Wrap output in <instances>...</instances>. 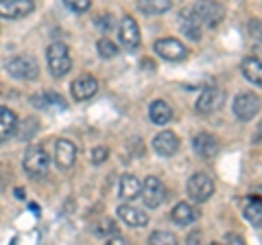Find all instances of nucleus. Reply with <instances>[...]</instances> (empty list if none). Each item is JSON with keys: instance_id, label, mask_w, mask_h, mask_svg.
<instances>
[{"instance_id": "obj_11", "label": "nucleus", "mask_w": 262, "mask_h": 245, "mask_svg": "<svg viewBox=\"0 0 262 245\" xmlns=\"http://www.w3.org/2000/svg\"><path fill=\"white\" fill-rule=\"evenodd\" d=\"M120 42L125 44L129 51L140 46V29H138V22L131 18V15H125L120 22Z\"/></svg>"}, {"instance_id": "obj_12", "label": "nucleus", "mask_w": 262, "mask_h": 245, "mask_svg": "<svg viewBox=\"0 0 262 245\" xmlns=\"http://www.w3.org/2000/svg\"><path fill=\"white\" fill-rule=\"evenodd\" d=\"M243 215L249 223L262 228V197L256 191L243 199Z\"/></svg>"}, {"instance_id": "obj_30", "label": "nucleus", "mask_w": 262, "mask_h": 245, "mask_svg": "<svg viewBox=\"0 0 262 245\" xmlns=\"http://www.w3.org/2000/svg\"><path fill=\"white\" fill-rule=\"evenodd\" d=\"M110 156V151H107V147H94L92 149V162L94 165H101V162H105Z\"/></svg>"}, {"instance_id": "obj_5", "label": "nucleus", "mask_w": 262, "mask_h": 245, "mask_svg": "<svg viewBox=\"0 0 262 245\" xmlns=\"http://www.w3.org/2000/svg\"><path fill=\"white\" fill-rule=\"evenodd\" d=\"M186 191H188V197H190L192 201H206L212 197V193H214V182L208 177V175H203V173H194L190 179H188V186H186Z\"/></svg>"}, {"instance_id": "obj_27", "label": "nucleus", "mask_w": 262, "mask_h": 245, "mask_svg": "<svg viewBox=\"0 0 262 245\" xmlns=\"http://www.w3.org/2000/svg\"><path fill=\"white\" fill-rule=\"evenodd\" d=\"M149 243H153V245H175L177 243V236L175 234H170V232H153L151 236H149Z\"/></svg>"}, {"instance_id": "obj_26", "label": "nucleus", "mask_w": 262, "mask_h": 245, "mask_svg": "<svg viewBox=\"0 0 262 245\" xmlns=\"http://www.w3.org/2000/svg\"><path fill=\"white\" fill-rule=\"evenodd\" d=\"M96 48H98V55H101V57H105V59H110V57H116V55H118V46L114 44L112 39H107V37L98 39Z\"/></svg>"}, {"instance_id": "obj_4", "label": "nucleus", "mask_w": 262, "mask_h": 245, "mask_svg": "<svg viewBox=\"0 0 262 245\" xmlns=\"http://www.w3.org/2000/svg\"><path fill=\"white\" fill-rule=\"evenodd\" d=\"M7 70H9V75L15 77V79H22V81H33L37 79L39 75V66L37 62L33 59V57H13V59L7 64Z\"/></svg>"}, {"instance_id": "obj_32", "label": "nucleus", "mask_w": 262, "mask_h": 245, "mask_svg": "<svg viewBox=\"0 0 262 245\" xmlns=\"http://www.w3.org/2000/svg\"><path fill=\"white\" fill-rule=\"evenodd\" d=\"M96 27H101L103 31H110L114 27V20H112V15L110 13H105L101 20H96Z\"/></svg>"}, {"instance_id": "obj_6", "label": "nucleus", "mask_w": 262, "mask_h": 245, "mask_svg": "<svg viewBox=\"0 0 262 245\" xmlns=\"http://www.w3.org/2000/svg\"><path fill=\"white\" fill-rule=\"evenodd\" d=\"M153 51L166 62H182V59H186V55H188V48L175 37L158 39L155 46H153Z\"/></svg>"}, {"instance_id": "obj_22", "label": "nucleus", "mask_w": 262, "mask_h": 245, "mask_svg": "<svg viewBox=\"0 0 262 245\" xmlns=\"http://www.w3.org/2000/svg\"><path fill=\"white\" fill-rule=\"evenodd\" d=\"M31 103L35 105V108H66V101H63V96L59 94H55V92H44V94H35V96H31Z\"/></svg>"}, {"instance_id": "obj_18", "label": "nucleus", "mask_w": 262, "mask_h": 245, "mask_svg": "<svg viewBox=\"0 0 262 245\" xmlns=\"http://www.w3.org/2000/svg\"><path fill=\"white\" fill-rule=\"evenodd\" d=\"M18 127V116L9 108H0V142L7 140Z\"/></svg>"}, {"instance_id": "obj_13", "label": "nucleus", "mask_w": 262, "mask_h": 245, "mask_svg": "<svg viewBox=\"0 0 262 245\" xmlns=\"http://www.w3.org/2000/svg\"><path fill=\"white\" fill-rule=\"evenodd\" d=\"M153 149L164 158L175 156L177 149H179V138L173 132H160L158 136L153 138Z\"/></svg>"}, {"instance_id": "obj_8", "label": "nucleus", "mask_w": 262, "mask_h": 245, "mask_svg": "<svg viewBox=\"0 0 262 245\" xmlns=\"http://www.w3.org/2000/svg\"><path fill=\"white\" fill-rule=\"evenodd\" d=\"M35 9L33 0H0V15L7 20H20L27 18Z\"/></svg>"}, {"instance_id": "obj_29", "label": "nucleus", "mask_w": 262, "mask_h": 245, "mask_svg": "<svg viewBox=\"0 0 262 245\" xmlns=\"http://www.w3.org/2000/svg\"><path fill=\"white\" fill-rule=\"evenodd\" d=\"M35 129H37L35 118H29V120L22 125V129H20V138H22V140H29V138L35 134Z\"/></svg>"}, {"instance_id": "obj_2", "label": "nucleus", "mask_w": 262, "mask_h": 245, "mask_svg": "<svg viewBox=\"0 0 262 245\" xmlns=\"http://www.w3.org/2000/svg\"><path fill=\"white\" fill-rule=\"evenodd\" d=\"M192 13H194V18L199 20V24L214 29L216 24L223 20L225 9L219 3H214V0H199V3L192 7Z\"/></svg>"}, {"instance_id": "obj_37", "label": "nucleus", "mask_w": 262, "mask_h": 245, "mask_svg": "<svg viewBox=\"0 0 262 245\" xmlns=\"http://www.w3.org/2000/svg\"><path fill=\"white\" fill-rule=\"evenodd\" d=\"M256 193L260 195V197H262V189H260V186H258V189H256Z\"/></svg>"}, {"instance_id": "obj_19", "label": "nucleus", "mask_w": 262, "mask_h": 245, "mask_svg": "<svg viewBox=\"0 0 262 245\" xmlns=\"http://www.w3.org/2000/svg\"><path fill=\"white\" fill-rule=\"evenodd\" d=\"M243 75L247 81L262 88V62L256 59V57H247V59L243 62Z\"/></svg>"}, {"instance_id": "obj_16", "label": "nucleus", "mask_w": 262, "mask_h": 245, "mask_svg": "<svg viewBox=\"0 0 262 245\" xmlns=\"http://www.w3.org/2000/svg\"><path fill=\"white\" fill-rule=\"evenodd\" d=\"M192 147H194L196 156H201V158H214L219 151V142L212 134H196L192 140Z\"/></svg>"}, {"instance_id": "obj_17", "label": "nucleus", "mask_w": 262, "mask_h": 245, "mask_svg": "<svg viewBox=\"0 0 262 245\" xmlns=\"http://www.w3.org/2000/svg\"><path fill=\"white\" fill-rule=\"evenodd\" d=\"M96 90H98V81L94 77H79L72 84V96L77 101H88L96 94Z\"/></svg>"}, {"instance_id": "obj_23", "label": "nucleus", "mask_w": 262, "mask_h": 245, "mask_svg": "<svg viewBox=\"0 0 262 245\" xmlns=\"http://www.w3.org/2000/svg\"><path fill=\"white\" fill-rule=\"evenodd\" d=\"M140 182H138L136 175H122L120 177V197L122 199H136L140 195Z\"/></svg>"}, {"instance_id": "obj_36", "label": "nucleus", "mask_w": 262, "mask_h": 245, "mask_svg": "<svg viewBox=\"0 0 262 245\" xmlns=\"http://www.w3.org/2000/svg\"><path fill=\"white\" fill-rule=\"evenodd\" d=\"M142 66H144V68H149V70H153V68H155V64L149 59V62H142Z\"/></svg>"}, {"instance_id": "obj_20", "label": "nucleus", "mask_w": 262, "mask_h": 245, "mask_svg": "<svg viewBox=\"0 0 262 245\" xmlns=\"http://www.w3.org/2000/svg\"><path fill=\"white\" fill-rule=\"evenodd\" d=\"M196 217H199V212H196V208H192L190 203L182 201L173 208V221L179 226H190L192 221H196Z\"/></svg>"}, {"instance_id": "obj_28", "label": "nucleus", "mask_w": 262, "mask_h": 245, "mask_svg": "<svg viewBox=\"0 0 262 245\" xmlns=\"http://www.w3.org/2000/svg\"><path fill=\"white\" fill-rule=\"evenodd\" d=\"M63 5L72 9L75 13H83L90 9V0H63Z\"/></svg>"}, {"instance_id": "obj_35", "label": "nucleus", "mask_w": 262, "mask_h": 245, "mask_svg": "<svg viewBox=\"0 0 262 245\" xmlns=\"http://www.w3.org/2000/svg\"><path fill=\"white\" fill-rule=\"evenodd\" d=\"M227 241H236V243H243V236H234V234H229V236H227Z\"/></svg>"}, {"instance_id": "obj_1", "label": "nucleus", "mask_w": 262, "mask_h": 245, "mask_svg": "<svg viewBox=\"0 0 262 245\" xmlns=\"http://www.w3.org/2000/svg\"><path fill=\"white\" fill-rule=\"evenodd\" d=\"M46 62H48V68H51V75L53 77H66L72 68V59H70V51L68 46L61 44V42H55L48 46L46 51Z\"/></svg>"}, {"instance_id": "obj_34", "label": "nucleus", "mask_w": 262, "mask_h": 245, "mask_svg": "<svg viewBox=\"0 0 262 245\" xmlns=\"http://www.w3.org/2000/svg\"><path fill=\"white\" fill-rule=\"evenodd\" d=\"M262 140V125L258 127V132H256V136H253V142H260Z\"/></svg>"}, {"instance_id": "obj_21", "label": "nucleus", "mask_w": 262, "mask_h": 245, "mask_svg": "<svg viewBox=\"0 0 262 245\" xmlns=\"http://www.w3.org/2000/svg\"><path fill=\"white\" fill-rule=\"evenodd\" d=\"M149 116L155 125H166V122L173 118V110H170V105L166 101H153L151 110H149Z\"/></svg>"}, {"instance_id": "obj_9", "label": "nucleus", "mask_w": 262, "mask_h": 245, "mask_svg": "<svg viewBox=\"0 0 262 245\" xmlns=\"http://www.w3.org/2000/svg\"><path fill=\"white\" fill-rule=\"evenodd\" d=\"M260 112V99L251 92H243L234 101V114L238 120H251Z\"/></svg>"}, {"instance_id": "obj_15", "label": "nucleus", "mask_w": 262, "mask_h": 245, "mask_svg": "<svg viewBox=\"0 0 262 245\" xmlns=\"http://www.w3.org/2000/svg\"><path fill=\"white\" fill-rule=\"evenodd\" d=\"M118 217L127 226H134V228H142V226L149 223V215H146L144 210H140V208L129 206V203H122V206H118Z\"/></svg>"}, {"instance_id": "obj_25", "label": "nucleus", "mask_w": 262, "mask_h": 245, "mask_svg": "<svg viewBox=\"0 0 262 245\" xmlns=\"http://www.w3.org/2000/svg\"><path fill=\"white\" fill-rule=\"evenodd\" d=\"M182 29L190 39H199L201 37V24H199V20L194 18L192 11L190 13H182Z\"/></svg>"}, {"instance_id": "obj_10", "label": "nucleus", "mask_w": 262, "mask_h": 245, "mask_svg": "<svg viewBox=\"0 0 262 245\" xmlns=\"http://www.w3.org/2000/svg\"><path fill=\"white\" fill-rule=\"evenodd\" d=\"M225 101V92L219 88H206L199 96V101H196V112L199 114H212L221 110V105Z\"/></svg>"}, {"instance_id": "obj_14", "label": "nucleus", "mask_w": 262, "mask_h": 245, "mask_svg": "<svg viewBox=\"0 0 262 245\" xmlns=\"http://www.w3.org/2000/svg\"><path fill=\"white\" fill-rule=\"evenodd\" d=\"M77 160V147L70 140H57L55 145V162L59 169H70Z\"/></svg>"}, {"instance_id": "obj_3", "label": "nucleus", "mask_w": 262, "mask_h": 245, "mask_svg": "<svg viewBox=\"0 0 262 245\" xmlns=\"http://www.w3.org/2000/svg\"><path fill=\"white\" fill-rule=\"evenodd\" d=\"M48 162H51V158H48L44 147H31V149H27V153H24L22 167L31 177H42L48 171Z\"/></svg>"}, {"instance_id": "obj_33", "label": "nucleus", "mask_w": 262, "mask_h": 245, "mask_svg": "<svg viewBox=\"0 0 262 245\" xmlns=\"http://www.w3.org/2000/svg\"><path fill=\"white\" fill-rule=\"evenodd\" d=\"M96 232L98 234H116V228H114L112 221H105L103 228H96Z\"/></svg>"}, {"instance_id": "obj_24", "label": "nucleus", "mask_w": 262, "mask_h": 245, "mask_svg": "<svg viewBox=\"0 0 262 245\" xmlns=\"http://www.w3.org/2000/svg\"><path fill=\"white\" fill-rule=\"evenodd\" d=\"M138 9L146 15H160L170 9V0H138Z\"/></svg>"}, {"instance_id": "obj_31", "label": "nucleus", "mask_w": 262, "mask_h": 245, "mask_svg": "<svg viewBox=\"0 0 262 245\" xmlns=\"http://www.w3.org/2000/svg\"><path fill=\"white\" fill-rule=\"evenodd\" d=\"M247 29L253 39H262V20H251Z\"/></svg>"}, {"instance_id": "obj_7", "label": "nucleus", "mask_w": 262, "mask_h": 245, "mask_svg": "<svg viewBox=\"0 0 262 245\" xmlns=\"http://www.w3.org/2000/svg\"><path fill=\"white\" fill-rule=\"evenodd\" d=\"M140 195H142V199L146 203V208H158L160 203L166 199V189H164V184L155 175H149L144 179Z\"/></svg>"}]
</instances>
